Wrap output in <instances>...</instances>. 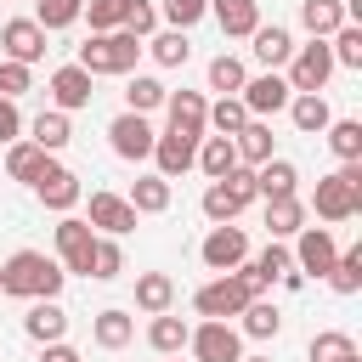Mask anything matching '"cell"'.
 <instances>
[{
    "label": "cell",
    "instance_id": "obj_1",
    "mask_svg": "<svg viewBox=\"0 0 362 362\" xmlns=\"http://www.w3.org/2000/svg\"><path fill=\"white\" fill-rule=\"evenodd\" d=\"M62 283H68V272L45 249H17L0 266V294H11V300H57Z\"/></svg>",
    "mask_w": 362,
    "mask_h": 362
},
{
    "label": "cell",
    "instance_id": "obj_2",
    "mask_svg": "<svg viewBox=\"0 0 362 362\" xmlns=\"http://www.w3.org/2000/svg\"><path fill=\"white\" fill-rule=\"evenodd\" d=\"M74 62H79L90 79H102V74L124 79V74H136V62H141V40H136L130 28H107V34H90Z\"/></svg>",
    "mask_w": 362,
    "mask_h": 362
},
{
    "label": "cell",
    "instance_id": "obj_3",
    "mask_svg": "<svg viewBox=\"0 0 362 362\" xmlns=\"http://www.w3.org/2000/svg\"><path fill=\"white\" fill-rule=\"evenodd\" d=\"M305 209H317V221H328V226L362 215V158L339 164L334 175H317V192H311Z\"/></svg>",
    "mask_w": 362,
    "mask_h": 362
},
{
    "label": "cell",
    "instance_id": "obj_4",
    "mask_svg": "<svg viewBox=\"0 0 362 362\" xmlns=\"http://www.w3.org/2000/svg\"><path fill=\"white\" fill-rule=\"evenodd\" d=\"M249 300H255V288H249L238 272H215V277L192 294V311H198V317H221V322H232Z\"/></svg>",
    "mask_w": 362,
    "mask_h": 362
},
{
    "label": "cell",
    "instance_id": "obj_5",
    "mask_svg": "<svg viewBox=\"0 0 362 362\" xmlns=\"http://www.w3.org/2000/svg\"><path fill=\"white\" fill-rule=\"evenodd\" d=\"M283 79H288V90H322V85L334 79V51H328V40L294 45V57L283 62Z\"/></svg>",
    "mask_w": 362,
    "mask_h": 362
},
{
    "label": "cell",
    "instance_id": "obj_6",
    "mask_svg": "<svg viewBox=\"0 0 362 362\" xmlns=\"http://www.w3.org/2000/svg\"><path fill=\"white\" fill-rule=\"evenodd\" d=\"M90 249H96V226L85 215H62L57 221V266L68 277H90Z\"/></svg>",
    "mask_w": 362,
    "mask_h": 362
},
{
    "label": "cell",
    "instance_id": "obj_7",
    "mask_svg": "<svg viewBox=\"0 0 362 362\" xmlns=\"http://www.w3.org/2000/svg\"><path fill=\"white\" fill-rule=\"evenodd\" d=\"M187 356L192 362H238L243 356V334L221 317H204L192 334H187Z\"/></svg>",
    "mask_w": 362,
    "mask_h": 362
},
{
    "label": "cell",
    "instance_id": "obj_8",
    "mask_svg": "<svg viewBox=\"0 0 362 362\" xmlns=\"http://www.w3.org/2000/svg\"><path fill=\"white\" fill-rule=\"evenodd\" d=\"M34 198H40L51 215H74V204L85 198V187H79V175H74L68 164H57V153H51L45 170L34 175Z\"/></svg>",
    "mask_w": 362,
    "mask_h": 362
},
{
    "label": "cell",
    "instance_id": "obj_9",
    "mask_svg": "<svg viewBox=\"0 0 362 362\" xmlns=\"http://www.w3.org/2000/svg\"><path fill=\"white\" fill-rule=\"evenodd\" d=\"M153 124H147V113H119L113 124H107V147H113V158H124V164H141V158H153Z\"/></svg>",
    "mask_w": 362,
    "mask_h": 362
},
{
    "label": "cell",
    "instance_id": "obj_10",
    "mask_svg": "<svg viewBox=\"0 0 362 362\" xmlns=\"http://www.w3.org/2000/svg\"><path fill=\"white\" fill-rule=\"evenodd\" d=\"M288 255H294V272H300V277H328V266H334V255H339V238H334L328 226H300Z\"/></svg>",
    "mask_w": 362,
    "mask_h": 362
},
{
    "label": "cell",
    "instance_id": "obj_11",
    "mask_svg": "<svg viewBox=\"0 0 362 362\" xmlns=\"http://www.w3.org/2000/svg\"><path fill=\"white\" fill-rule=\"evenodd\" d=\"M243 107H249V119H272V113H283L288 107V79H283V68H260L255 79H243Z\"/></svg>",
    "mask_w": 362,
    "mask_h": 362
},
{
    "label": "cell",
    "instance_id": "obj_12",
    "mask_svg": "<svg viewBox=\"0 0 362 362\" xmlns=\"http://www.w3.org/2000/svg\"><path fill=\"white\" fill-rule=\"evenodd\" d=\"M198 260L209 266V272H238L243 260H249V232L243 226H209V238L198 243Z\"/></svg>",
    "mask_w": 362,
    "mask_h": 362
},
{
    "label": "cell",
    "instance_id": "obj_13",
    "mask_svg": "<svg viewBox=\"0 0 362 362\" xmlns=\"http://www.w3.org/2000/svg\"><path fill=\"white\" fill-rule=\"evenodd\" d=\"M45 40H51V34H45L34 17H6V28H0V57L34 68V62L45 57Z\"/></svg>",
    "mask_w": 362,
    "mask_h": 362
},
{
    "label": "cell",
    "instance_id": "obj_14",
    "mask_svg": "<svg viewBox=\"0 0 362 362\" xmlns=\"http://www.w3.org/2000/svg\"><path fill=\"white\" fill-rule=\"evenodd\" d=\"M90 85H96V79H90L79 62H62V68L45 79V90H51V107H57V113H79V107H90V96H96Z\"/></svg>",
    "mask_w": 362,
    "mask_h": 362
},
{
    "label": "cell",
    "instance_id": "obj_15",
    "mask_svg": "<svg viewBox=\"0 0 362 362\" xmlns=\"http://www.w3.org/2000/svg\"><path fill=\"white\" fill-rule=\"evenodd\" d=\"M198 141H204V136H181V130H158V136H153V170H158L164 181H175V175H187V170H192V158H198Z\"/></svg>",
    "mask_w": 362,
    "mask_h": 362
},
{
    "label": "cell",
    "instance_id": "obj_16",
    "mask_svg": "<svg viewBox=\"0 0 362 362\" xmlns=\"http://www.w3.org/2000/svg\"><path fill=\"white\" fill-rule=\"evenodd\" d=\"M96 232H107V238H124V232H136V209H130V198L124 192H107V187H96L90 192V215H85Z\"/></svg>",
    "mask_w": 362,
    "mask_h": 362
},
{
    "label": "cell",
    "instance_id": "obj_17",
    "mask_svg": "<svg viewBox=\"0 0 362 362\" xmlns=\"http://www.w3.org/2000/svg\"><path fill=\"white\" fill-rule=\"evenodd\" d=\"M164 113H170V130H181V136H209V124H204L209 96H204V90H170V96H164Z\"/></svg>",
    "mask_w": 362,
    "mask_h": 362
},
{
    "label": "cell",
    "instance_id": "obj_18",
    "mask_svg": "<svg viewBox=\"0 0 362 362\" xmlns=\"http://www.w3.org/2000/svg\"><path fill=\"white\" fill-rule=\"evenodd\" d=\"M23 334H28L34 345L68 339V311H62L57 300H28V311H23Z\"/></svg>",
    "mask_w": 362,
    "mask_h": 362
},
{
    "label": "cell",
    "instance_id": "obj_19",
    "mask_svg": "<svg viewBox=\"0 0 362 362\" xmlns=\"http://www.w3.org/2000/svg\"><path fill=\"white\" fill-rule=\"evenodd\" d=\"M209 17L221 23L226 40H249L260 28V0H209Z\"/></svg>",
    "mask_w": 362,
    "mask_h": 362
},
{
    "label": "cell",
    "instance_id": "obj_20",
    "mask_svg": "<svg viewBox=\"0 0 362 362\" xmlns=\"http://www.w3.org/2000/svg\"><path fill=\"white\" fill-rule=\"evenodd\" d=\"M288 119H294L300 136H322L328 119H334V107H328L322 90H294V96H288Z\"/></svg>",
    "mask_w": 362,
    "mask_h": 362
},
{
    "label": "cell",
    "instance_id": "obj_21",
    "mask_svg": "<svg viewBox=\"0 0 362 362\" xmlns=\"http://www.w3.org/2000/svg\"><path fill=\"white\" fill-rule=\"evenodd\" d=\"M249 40H255L249 51H255V62H260V68H283V62L294 57V34H288L283 23H260Z\"/></svg>",
    "mask_w": 362,
    "mask_h": 362
},
{
    "label": "cell",
    "instance_id": "obj_22",
    "mask_svg": "<svg viewBox=\"0 0 362 362\" xmlns=\"http://www.w3.org/2000/svg\"><path fill=\"white\" fill-rule=\"evenodd\" d=\"M238 334H243V339H277V334H283V311H277L266 294H255V300L238 311Z\"/></svg>",
    "mask_w": 362,
    "mask_h": 362
},
{
    "label": "cell",
    "instance_id": "obj_23",
    "mask_svg": "<svg viewBox=\"0 0 362 362\" xmlns=\"http://www.w3.org/2000/svg\"><path fill=\"white\" fill-rule=\"evenodd\" d=\"M90 339H96L102 351H124V345L136 339V317H130V311H119V305H107V311H96V317H90Z\"/></svg>",
    "mask_w": 362,
    "mask_h": 362
},
{
    "label": "cell",
    "instance_id": "obj_24",
    "mask_svg": "<svg viewBox=\"0 0 362 362\" xmlns=\"http://www.w3.org/2000/svg\"><path fill=\"white\" fill-rule=\"evenodd\" d=\"M141 51H147L158 68H187L192 40H187V28H158V34H147V40H141Z\"/></svg>",
    "mask_w": 362,
    "mask_h": 362
},
{
    "label": "cell",
    "instance_id": "obj_25",
    "mask_svg": "<svg viewBox=\"0 0 362 362\" xmlns=\"http://www.w3.org/2000/svg\"><path fill=\"white\" fill-rule=\"evenodd\" d=\"M288 192H300V170H294L288 158L255 164V198H288Z\"/></svg>",
    "mask_w": 362,
    "mask_h": 362
},
{
    "label": "cell",
    "instance_id": "obj_26",
    "mask_svg": "<svg viewBox=\"0 0 362 362\" xmlns=\"http://www.w3.org/2000/svg\"><path fill=\"white\" fill-rule=\"evenodd\" d=\"M124 198H130V209H136V215H164L175 192H170V181H164L158 170H147V175H136V181H130V192H124Z\"/></svg>",
    "mask_w": 362,
    "mask_h": 362
},
{
    "label": "cell",
    "instance_id": "obj_27",
    "mask_svg": "<svg viewBox=\"0 0 362 362\" xmlns=\"http://www.w3.org/2000/svg\"><path fill=\"white\" fill-rule=\"evenodd\" d=\"M305 215H311V209H305V198H300V192H288V198H266V232H272V238H283V243L305 226Z\"/></svg>",
    "mask_w": 362,
    "mask_h": 362
},
{
    "label": "cell",
    "instance_id": "obj_28",
    "mask_svg": "<svg viewBox=\"0 0 362 362\" xmlns=\"http://www.w3.org/2000/svg\"><path fill=\"white\" fill-rule=\"evenodd\" d=\"M136 311H147V317L175 311V277L170 272H141L136 277Z\"/></svg>",
    "mask_w": 362,
    "mask_h": 362
},
{
    "label": "cell",
    "instance_id": "obj_29",
    "mask_svg": "<svg viewBox=\"0 0 362 362\" xmlns=\"http://www.w3.org/2000/svg\"><path fill=\"white\" fill-rule=\"evenodd\" d=\"M187 334H192V322L175 317V311H158V317L147 322V345H153L158 356H181V351H187Z\"/></svg>",
    "mask_w": 362,
    "mask_h": 362
},
{
    "label": "cell",
    "instance_id": "obj_30",
    "mask_svg": "<svg viewBox=\"0 0 362 362\" xmlns=\"http://www.w3.org/2000/svg\"><path fill=\"white\" fill-rule=\"evenodd\" d=\"M23 136L34 141V147H45V153H62L68 141H74V124H68V113H57V107H45L34 124H23Z\"/></svg>",
    "mask_w": 362,
    "mask_h": 362
},
{
    "label": "cell",
    "instance_id": "obj_31",
    "mask_svg": "<svg viewBox=\"0 0 362 362\" xmlns=\"http://www.w3.org/2000/svg\"><path fill=\"white\" fill-rule=\"evenodd\" d=\"M232 147H238V164H266V158H277V147H272V124L266 119H249L238 136H232Z\"/></svg>",
    "mask_w": 362,
    "mask_h": 362
},
{
    "label": "cell",
    "instance_id": "obj_32",
    "mask_svg": "<svg viewBox=\"0 0 362 362\" xmlns=\"http://www.w3.org/2000/svg\"><path fill=\"white\" fill-rule=\"evenodd\" d=\"M339 23H351V17H345V0H300V28H305L311 40H328Z\"/></svg>",
    "mask_w": 362,
    "mask_h": 362
},
{
    "label": "cell",
    "instance_id": "obj_33",
    "mask_svg": "<svg viewBox=\"0 0 362 362\" xmlns=\"http://www.w3.org/2000/svg\"><path fill=\"white\" fill-rule=\"evenodd\" d=\"M164 96H170L164 79H153V74H124V107H130V113H158Z\"/></svg>",
    "mask_w": 362,
    "mask_h": 362
},
{
    "label": "cell",
    "instance_id": "obj_34",
    "mask_svg": "<svg viewBox=\"0 0 362 362\" xmlns=\"http://www.w3.org/2000/svg\"><path fill=\"white\" fill-rule=\"evenodd\" d=\"M45 158H51V153H45V147H34L28 136L6 141V175H11V181H28V187H34V175L45 170Z\"/></svg>",
    "mask_w": 362,
    "mask_h": 362
},
{
    "label": "cell",
    "instance_id": "obj_35",
    "mask_svg": "<svg viewBox=\"0 0 362 362\" xmlns=\"http://www.w3.org/2000/svg\"><path fill=\"white\" fill-rule=\"evenodd\" d=\"M322 141H328V153H334L339 164H351V158H362V119H328V130H322Z\"/></svg>",
    "mask_w": 362,
    "mask_h": 362
},
{
    "label": "cell",
    "instance_id": "obj_36",
    "mask_svg": "<svg viewBox=\"0 0 362 362\" xmlns=\"http://www.w3.org/2000/svg\"><path fill=\"white\" fill-rule=\"evenodd\" d=\"M192 164H198V170H204L209 181H221V175H226V170L238 164V147H232V136H204V141H198V158H192Z\"/></svg>",
    "mask_w": 362,
    "mask_h": 362
},
{
    "label": "cell",
    "instance_id": "obj_37",
    "mask_svg": "<svg viewBox=\"0 0 362 362\" xmlns=\"http://www.w3.org/2000/svg\"><path fill=\"white\" fill-rule=\"evenodd\" d=\"M204 124H209L215 136H238V130L249 124V107H243V96H215V102H209V113H204Z\"/></svg>",
    "mask_w": 362,
    "mask_h": 362
},
{
    "label": "cell",
    "instance_id": "obj_38",
    "mask_svg": "<svg viewBox=\"0 0 362 362\" xmlns=\"http://www.w3.org/2000/svg\"><path fill=\"white\" fill-rule=\"evenodd\" d=\"M204 215H209V226H226V221L243 215V198H238L226 181H209V187H204Z\"/></svg>",
    "mask_w": 362,
    "mask_h": 362
},
{
    "label": "cell",
    "instance_id": "obj_39",
    "mask_svg": "<svg viewBox=\"0 0 362 362\" xmlns=\"http://www.w3.org/2000/svg\"><path fill=\"white\" fill-rule=\"evenodd\" d=\"M322 283H328L334 294H356V288H362V249H339Z\"/></svg>",
    "mask_w": 362,
    "mask_h": 362
},
{
    "label": "cell",
    "instance_id": "obj_40",
    "mask_svg": "<svg viewBox=\"0 0 362 362\" xmlns=\"http://www.w3.org/2000/svg\"><path fill=\"white\" fill-rule=\"evenodd\" d=\"M79 11H85V0H34V23H40L45 34L74 28V23H79Z\"/></svg>",
    "mask_w": 362,
    "mask_h": 362
},
{
    "label": "cell",
    "instance_id": "obj_41",
    "mask_svg": "<svg viewBox=\"0 0 362 362\" xmlns=\"http://www.w3.org/2000/svg\"><path fill=\"white\" fill-rule=\"evenodd\" d=\"M328 51H334V68H362V23H339L328 34Z\"/></svg>",
    "mask_w": 362,
    "mask_h": 362
},
{
    "label": "cell",
    "instance_id": "obj_42",
    "mask_svg": "<svg viewBox=\"0 0 362 362\" xmlns=\"http://www.w3.org/2000/svg\"><path fill=\"white\" fill-rule=\"evenodd\" d=\"M124 272V249H119V238H96V249H90V283H113Z\"/></svg>",
    "mask_w": 362,
    "mask_h": 362
},
{
    "label": "cell",
    "instance_id": "obj_43",
    "mask_svg": "<svg viewBox=\"0 0 362 362\" xmlns=\"http://www.w3.org/2000/svg\"><path fill=\"white\" fill-rule=\"evenodd\" d=\"M351 351H356V339H351L345 328H322V334H311L305 362H339V356H351Z\"/></svg>",
    "mask_w": 362,
    "mask_h": 362
},
{
    "label": "cell",
    "instance_id": "obj_44",
    "mask_svg": "<svg viewBox=\"0 0 362 362\" xmlns=\"http://www.w3.org/2000/svg\"><path fill=\"white\" fill-rule=\"evenodd\" d=\"M243 79H249V68H243L232 51H221V57L209 62V90H221V96H238V90H243Z\"/></svg>",
    "mask_w": 362,
    "mask_h": 362
},
{
    "label": "cell",
    "instance_id": "obj_45",
    "mask_svg": "<svg viewBox=\"0 0 362 362\" xmlns=\"http://www.w3.org/2000/svg\"><path fill=\"white\" fill-rule=\"evenodd\" d=\"M209 17V0H158V23L164 28H192Z\"/></svg>",
    "mask_w": 362,
    "mask_h": 362
},
{
    "label": "cell",
    "instance_id": "obj_46",
    "mask_svg": "<svg viewBox=\"0 0 362 362\" xmlns=\"http://www.w3.org/2000/svg\"><path fill=\"white\" fill-rule=\"evenodd\" d=\"M124 11L130 0H85L79 17H90V34H107V28H124Z\"/></svg>",
    "mask_w": 362,
    "mask_h": 362
},
{
    "label": "cell",
    "instance_id": "obj_47",
    "mask_svg": "<svg viewBox=\"0 0 362 362\" xmlns=\"http://www.w3.org/2000/svg\"><path fill=\"white\" fill-rule=\"evenodd\" d=\"M23 90H34V68H28V62H6V57H0V96H11V102H17Z\"/></svg>",
    "mask_w": 362,
    "mask_h": 362
},
{
    "label": "cell",
    "instance_id": "obj_48",
    "mask_svg": "<svg viewBox=\"0 0 362 362\" xmlns=\"http://www.w3.org/2000/svg\"><path fill=\"white\" fill-rule=\"evenodd\" d=\"M124 28H130L136 40L158 34V6H153V0H130V11H124Z\"/></svg>",
    "mask_w": 362,
    "mask_h": 362
},
{
    "label": "cell",
    "instance_id": "obj_49",
    "mask_svg": "<svg viewBox=\"0 0 362 362\" xmlns=\"http://www.w3.org/2000/svg\"><path fill=\"white\" fill-rule=\"evenodd\" d=\"M17 136H23V107H17L11 96H0V147L17 141Z\"/></svg>",
    "mask_w": 362,
    "mask_h": 362
},
{
    "label": "cell",
    "instance_id": "obj_50",
    "mask_svg": "<svg viewBox=\"0 0 362 362\" xmlns=\"http://www.w3.org/2000/svg\"><path fill=\"white\" fill-rule=\"evenodd\" d=\"M221 181H226V187H232V192H238L243 204H255V170H249V164H232V170H226Z\"/></svg>",
    "mask_w": 362,
    "mask_h": 362
},
{
    "label": "cell",
    "instance_id": "obj_51",
    "mask_svg": "<svg viewBox=\"0 0 362 362\" xmlns=\"http://www.w3.org/2000/svg\"><path fill=\"white\" fill-rule=\"evenodd\" d=\"M40 362H79V351L68 339H51V345H40Z\"/></svg>",
    "mask_w": 362,
    "mask_h": 362
},
{
    "label": "cell",
    "instance_id": "obj_52",
    "mask_svg": "<svg viewBox=\"0 0 362 362\" xmlns=\"http://www.w3.org/2000/svg\"><path fill=\"white\" fill-rule=\"evenodd\" d=\"M238 362H272V356H238Z\"/></svg>",
    "mask_w": 362,
    "mask_h": 362
},
{
    "label": "cell",
    "instance_id": "obj_53",
    "mask_svg": "<svg viewBox=\"0 0 362 362\" xmlns=\"http://www.w3.org/2000/svg\"><path fill=\"white\" fill-rule=\"evenodd\" d=\"M339 362H362V351H351V356H339Z\"/></svg>",
    "mask_w": 362,
    "mask_h": 362
},
{
    "label": "cell",
    "instance_id": "obj_54",
    "mask_svg": "<svg viewBox=\"0 0 362 362\" xmlns=\"http://www.w3.org/2000/svg\"><path fill=\"white\" fill-rule=\"evenodd\" d=\"M164 362H181V356H164Z\"/></svg>",
    "mask_w": 362,
    "mask_h": 362
}]
</instances>
